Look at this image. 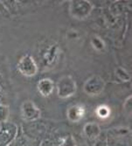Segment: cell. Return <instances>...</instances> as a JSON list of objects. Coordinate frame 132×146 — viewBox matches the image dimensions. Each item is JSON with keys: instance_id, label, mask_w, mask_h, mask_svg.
I'll return each instance as SVG.
<instances>
[{"instance_id": "1", "label": "cell", "mask_w": 132, "mask_h": 146, "mask_svg": "<svg viewBox=\"0 0 132 146\" xmlns=\"http://www.w3.org/2000/svg\"><path fill=\"white\" fill-rule=\"evenodd\" d=\"M76 92V83L70 75L61 77L57 83V95L60 98L66 99L73 96Z\"/></svg>"}, {"instance_id": "2", "label": "cell", "mask_w": 132, "mask_h": 146, "mask_svg": "<svg viewBox=\"0 0 132 146\" xmlns=\"http://www.w3.org/2000/svg\"><path fill=\"white\" fill-rule=\"evenodd\" d=\"M93 9V5L89 1H72L70 3V14L76 19L87 18Z\"/></svg>"}, {"instance_id": "3", "label": "cell", "mask_w": 132, "mask_h": 146, "mask_svg": "<svg viewBox=\"0 0 132 146\" xmlns=\"http://www.w3.org/2000/svg\"><path fill=\"white\" fill-rule=\"evenodd\" d=\"M105 88L104 80L99 75H94L90 77L84 84V92L87 95L94 96H97L103 91Z\"/></svg>"}, {"instance_id": "4", "label": "cell", "mask_w": 132, "mask_h": 146, "mask_svg": "<svg viewBox=\"0 0 132 146\" xmlns=\"http://www.w3.org/2000/svg\"><path fill=\"white\" fill-rule=\"evenodd\" d=\"M21 116L25 122H33L40 117V110L32 101H25L21 106Z\"/></svg>"}, {"instance_id": "5", "label": "cell", "mask_w": 132, "mask_h": 146, "mask_svg": "<svg viewBox=\"0 0 132 146\" xmlns=\"http://www.w3.org/2000/svg\"><path fill=\"white\" fill-rule=\"evenodd\" d=\"M19 71L26 77H33L38 72V66L30 55L23 56L18 64Z\"/></svg>"}, {"instance_id": "6", "label": "cell", "mask_w": 132, "mask_h": 146, "mask_svg": "<svg viewBox=\"0 0 132 146\" xmlns=\"http://www.w3.org/2000/svg\"><path fill=\"white\" fill-rule=\"evenodd\" d=\"M0 129V146L10 144L17 135V127L14 124H2Z\"/></svg>"}, {"instance_id": "7", "label": "cell", "mask_w": 132, "mask_h": 146, "mask_svg": "<svg viewBox=\"0 0 132 146\" xmlns=\"http://www.w3.org/2000/svg\"><path fill=\"white\" fill-rule=\"evenodd\" d=\"M85 114V110L81 105H73L68 108L67 112V116L68 120L72 123H78L83 118Z\"/></svg>"}, {"instance_id": "8", "label": "cell", "mask_w": 132, "mask_h": 146, "mask_svg": "<svg viewBox=\"0 0 132 146\" xmlns=\"http://www.w3.org/2000/svg\"><path fill=\"white\" fill-rule=\"evenodd\" d=\"M37 88H38V91L39 92V94L42 96L48 97L52 93V91H54V84L51 79L45 78V79L40 80V81L38 82Z\"/></svg>"}, {"instance_id": "9", "label": "cell", "mask_w": 132, "mask_h": 146, "mask_svg": "<svg viewBox=\"0 0 132 146\" xmlns=\"http://www.w3.org/2000/svg\"><path fill=\"white\" fill-rule=\"evenodd\" d=\"M84 134L89 140L94 141L101 135V128L96 123H88L84 126Z\"/></svg>"}, {"instance_id": "10", "label": "cell", "mask_w": 132, "mask_h": 146, "mask_svg": "<svg viewBox=\"0 0 132 146\" xmlns=\"http://www.w3.org/2000/svg\"><path fill=\"white\" fill-rule=\"evenodd\" d=\"M58 54H59V46L56 45H52V46L49 47L47 52L45 54V58L47 64H52V62H54L56 59L58 58Z\"/></svg>"}, {"instance_id": "11", "label": "cell", "mask_w": 132, "mask_h": 146, "mask_svg": "<svg viewBox=\"0 0 132 146\" xmlns=\"http://www.w3.org/2000/svg\"><path fill=\"white\" fill-rule=\"evenodd\" d=\"M9 146H33V142L25 136H20L17 138H14Z\"/></svg>"}, {"instance_id": "12", "label": "cell", "mask_w": 132, "mask_h": 146, "mask_svg": "<svg viewBox=\"0 0 132 146\" xmlns=\"http://www.w3.org/2000/svg\"><path fill=\"white\" fill-rule=\"evenodd\" d=\"M10 115L9 108L5 105L0 104V123H5L8 120Z\"/></svg>"}, {"instance_id": "13", "label": "cell", "mask_w": 132, "mask_h": 146, "mask_svg": "<svg viewBox=\"0 0 132 146\" xmlns=\"http://www.w3.org/2000/svg\"><path fill=\"white\" fill-rule=\"evenodd\" d=\"M97 115L101 119H106L110 115V110L107 107V106H100L96 110Z\"/></svg>"}, {"instance_id": "14", "label": "cell", "mask_w": 132, "mask_h": 146, "mask_svg": "<svg viewBox=\"0 0 132 146\" xmlns=\"http://www.w3.org/2000/svg\"><path fill=\"white\" fill-rule=\"evenodd\" d=\"M115 74L117 75V77H119L122 81L123 82H129L130 80V76L129 74L123 69V68H118L115 71Z\"/></svg>"}, {"instance_id": "15", "label": "cell", "mask_w": 132, "mask_h": 146, "mask_svg": "<svg viewBox=\"0 0 132 146\" xmlns=\"http://www.w3.org/2000/svg\"><path fill=\"white\" fill-rule=\"evenodd\" d=\"M91 44L95 47V49L100 50V51H101L105 47L103 40H101V39L100 38H98V37H94L93 38H92Z\"/></svg>"}, {"instance_id": "16", "label": "cell", "mask_w": 132, "mask_h": 146, "mask_svg": "<svg viewBox=\"0 0 132 146\" xmlns=\"http://www.w3.org/2000/svg\"><path fill=\"white\" fill-rule=\"evenodd\" d=\"M60 146H76V143L73 137L68 136L62 140Z\"/></svg>"}, {"instance_id": "17", "label": "cell", "mask_w": 132, "mask_h": 146, "mask_svg": "<svg viewBox=\"0 0 132 146\" xmlns=\"http://www.w3.org/2000/svg\"><path fill=\"white\" fill-rule=\"evenodd\" d=\"M123 108H124L126 113H128V114L131 113V96H129L127 98V100L125 101V102L123 104Z\"/></svg>"}]
</instances>
